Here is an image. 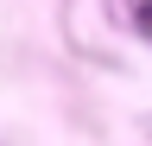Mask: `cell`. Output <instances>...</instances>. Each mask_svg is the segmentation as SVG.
<instances>
[{
	"mask_svg": "<svg viewBox=\"0 0 152 146\" xmlns=\"http://www.w3.org/2000/svg\"><path fill=\"white\" fill-rule=\"evenodd\" d=\"M140 19H146V26H152V7H146V13H140Z\"/></svg>",
	"mask_w": 152,
	"mask_h": 146,
	"instance_id": "obj_1",
	"label": "cell"
}]
</instances>
